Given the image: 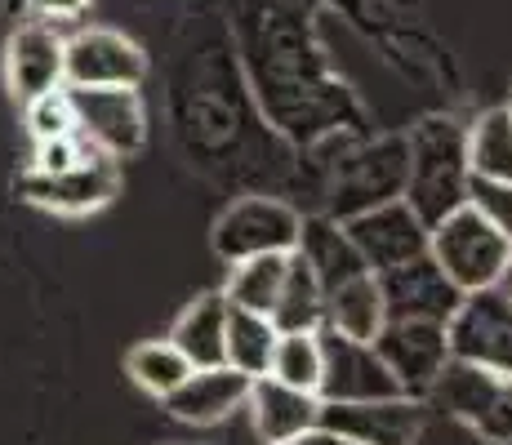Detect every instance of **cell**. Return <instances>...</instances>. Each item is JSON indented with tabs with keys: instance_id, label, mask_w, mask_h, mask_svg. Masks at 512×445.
Returning a JSON list of instances; mask_svg holds the SVG:
<instances>
[{
	"instance_id": "cell-2",
	"label": "cell",
	"mask_w": 512,
	"mask_h": 445,
	"mask_svg": "<svg viewBox=\"0 0 512 445\" xmlns=\"http://www.w3.org/2000/svg\"><path fill=\"white\" fill-rule=\"evenodd\" d=\"M406 138H374L352 152H339L326 178V214L334 223H348L357 214H370L379 205H392L406 196Z\"/></svg>"
},
{
	"instance_id": "cell-28",
	"label": "cell",
	"mask_w": 512,
	"mask_h": 445,
	"mask_svg": "<svg viewBox=\"0 0 512 445\" xmlns=\"http://www.w3.org/2000/svg\"><path fill=\"white\" fill-rule=\"evenodd\" d=\"M468 205L490 227H499V232L512 241V183H495V178H468Z\"/></svg>"
},
{
	"instance_id": "cell-17",
	"label": "cell",
	"mask_w": 512,
	"mask_h": 445,
	"mask_svg": "<svg viewBox=\"0 0 512 445\" xmlns=\"http://www.w3.org/2000/svg\"><path fill=\"white\" fill-rule=\"evenodd\" d=\"M245 419H250L259 445H285L303 437V432L321 428V397L317 392L285 388L277 379H254L250 401H245Z\"/></svg>"
},
{
	"instance_id": "cell-8",
	"label": "cell",
	"mask_w": 512,
	"mask_h": 445,
	"mask_svg": "<svg viewBox=\"0 0 512 445\" xmlns=\"http://www.w3.org/2000/svg\"><path fill=\"white\" fill-rule=\"evenodd\" d=\"M321 405H352V401H383V397H406L388 365L379 361L374 343L348 339L321 325Z\"/></svg>"
},
{
	"instance_id": "cell-23",
	"label": "cell",
	"mask_w": 512,
	"mask_h": 445,
	"mask_svg": "<svg viewBox=\"0 0 512 445\" xmlns=\"http://www.w3.org/2000/svg\"><path fill=\"white\" fill-rule=\"evenodd\" d=\"M277 325L272 316L259 312H236L228 308V339H223V365H232L245 379H263L272 365V348H277Z\"/></svg>"
},
{
	"instance_id": "cell-19",
	"label": "cell",
	"mask_w": 512,
	"mask_h": 445,
	"mask_svg": "<svg viewBox=\"0 0 512 445\" xmlns=\"http://www.w3.org/2000/svg\"><path fill=\"white\" fill-rule=\"evenodd\" d=\"M223 339H228V299L223 294H201L196 303H187L170 330V343L183 352L192 370L223 365Z\"/></svg>"
},
{
	"instance_id": "cell-30",
	"label": "cell",
	"mask_w": 512,
	"mask_h": 445,
	"mask_svg": "<svg viewBox=\"0 0 512 445\" xmlns=\"http://www.w3.org/2000/svg\"><path fill=\"white\" fill-rule=\"evenodd\" d=\"M85 5H90V0H36V9L54 14V18H72V14H81Z\"/></svg>"
},
{
	"instance_id": "cell-21",
	"label": "cell",
	"mask_w": 512,
	"mask_h": 445,
	"mask_svg": "<svg viewBox=\"0 0 512 445\" xmlns=\"http://www.w3.org/2000/svg\"><path fill=\"white\" fill-rule=\"evenodd\" d=\"M272 325L281 334H312L326 325V294H321L317 276L308 272V263L299 254H290V263H285V281L277 294V308H272Z\"/></svg>"
},
{
	"instance_id": "cell-11",
	"label": "cell",
	"mask_w": 512,
	"mask_h": 445,
	"mask_svg": "<svg viewBox=\"0 0 512 445\" xmlns=\"http://www.w3.org/2000/svg\"><path fill=\"white\" fill-rule=\"evenodd\" d=\"M121 192V165L112 156H85L81 165L58 174H23L18 196L49 214H94Z\"/></svg>"
},
{
	"instance_id": "cell-4",
	"label": "cell",
	"mask_w": 512,
	"mask_h": 445,
	"mask_svg": "<svg viewBox=\"0 0 512 445\" xmlns=\"http://www.w3.org/2000/svg\"><path fill=\"white\" fill-rule=\"evenodd\" d=\"M423 401L446 410L450 419L468 423L490 445H512V374H490L481 365L450 356Z\"/></svg>"
},
{
	"instance_id": "cell-27",
	"label": "cell",
	"mask_w": 512,
	"mask_h": 445,
	"mask_svg": "<svg viewBox=\"0 0 512 445\" xmlns=\"http://www.w3.org/2000/svg\"><path fill=\"white\" fill-rule=\"evenodd\" d=\"M27 130L36 143H54V138H72L76 134V112H72V94L63 89H49V94L27 103Z\"/></svg>"
},
{
	"instance_id": "cell-3",
	"label": "cell",
	"mask_w": 512,
	"mask_h": 445,
	"mask_svg": "<svg viewBox=\"0 0 512 445\" xmlns=\"http://www.w3.org/2000/svg\"><path fill=\"white\" fill-rule=\"evenodd\" d=\"M428 254L441 272L450 276L459 294L472 290H490L508 276L512 263V241L499 227H490L472 205L446 214L441 223L428 227Z\"/></svg>"
},
{
	"instance_id": "cell-12",
	"label": "cell",
	"mask_w": 512,
	"mask_h": 445,
	"mask_svg": "<svg viewBox=\"0 0 512 445\" xmlns=\"http://www.w3.org/2000/svg\"><path fill=\"white\" fill-rule=\"evenodd\" d=\"M374 352L388 365V374L397 379V388L406 397H428V388L437 383V374L450 361L446 325L432 321H388L374 339Z\"/></svg>"
},
{
	"instance_id": "cell-33",
	"label": "cell",
	"mask_w": 512,
	"mask_h": 445,
	"mask_svg": "<svg viewBox=\"0 0 512 445\" xmlns=\"http://www.w3.org/2000/svg\"><path fill=\"white\" fill-rule=\"evenodd\" d=\"M508 112H512V103H508Z\"/></svg>"
},
{
	"instance_id": "cell-13",
	"label": "cell",
	"mask_w": 512,
	"mask_h": 445,
	"mask_svg": "<svg viewBox=\"0 0 512 445\" xmlns=\"http://www.w3.org/2000/svg\"><path fill=\"white\" fill-rule=\"evenodd\" d=\"M343 232H348V241L357 245L361 263H366L374 276L428 254V223H423L406 201H392L370 214H357V219L343 223Z\"/></svg>"
},
{
	"instance_id": "cell-31",
	"label": "cell",
	"mask_w": 512,
	"mask_h": 445,
	"mask_svg": "<svg viewBox=\"0 0 512 445\" xmlns=\"http://www.w3.org/2000/svg\"><path fill=\"white\" fill-rule=\"evenodd\" d=\"M285 445H348V441L334 437V432H326V428H312V432H303V437H294V441H285Z\"/></svg>"
},
{
	"instance_id": "cell-15",
	"label": "cell",
	"mask_w": 512,
	"mask_h": 445,
	"mask_svg": "<svg viewBox=\"0 0 512 445\" xmlns=\"http://www.w3.org/2000/svg\"><path fill=\"white\" fill-rule=\"evenodd\" d=\"M250 383L245 374H236L232 365H210V370H192L179 388L165 397V410L179 423L192 428H219V423L236 419L250 401Z\"/></svg>"
},
{
	"instance_id": "cell-1",
	"label": "cell",
	"mask_w": 512,
	"mask_h": 445,
	"mask_svg": "<svg viewBox=\"0 0 512 445\" xmlns=\"http://www.w3.org/2000/svg\"><path fill=\"white\" fill-rule=\"evenodd\" d=\"M406 196L401 201L419 214L423 223H441L446 214L468 205V125L455 116H428L406 138Z\"/></svg>"
},
{
	"instance_id": "cell-10",
	"label": "cell",
	"mask_w": 512,
	"mask_h": 445,
	"mask_svg": "<svg viewBox=\"0 0 512 445\" xmlns=\"http://www.w3.org/2000/svg\"><path fill=\"white\" fill-rule=\"evenodd\" d=\"M423 423H428V405L419 397L321 405V428L348 445H419Z\"/></svg>"
},
{
	"instance_id": "cell-25",
	"label": "cell",
	"mask_w": 512,
	"mask_h": 445,
	"mask_svg": "<svg viewBox=\"0 0 512 445\" xmlns=\"http://www.w3.org/2000/svg\"><path fill=\"white\" fill-rule=\"evenodd\" d=\"M125 370H130V379L139 383L147 397L165 401L187 379V374H192V365L183 361V352L174 348L170 339H147V343H139V348L125 356Z\"/></svg>"
},
{
	"instance_id": "cell-9",
	"label": "cell",
	"mask_w": 512,
	"mask_h": 445,
	"mask_svg": "<svg viewBox=\"0 0 512 445\" xmlns=\"http://www.w3.org/2000/svg\"><path fill=\"white\" fill-rule=\"evenodd\" d=\"M147 58L112 27H85L63 45V85L72 89H139Z\"/></svg>"
},
{
	"instance_id": "cell-32",
	"label": "cell",
	"mask_w": 512,
	"mask_h": 445,
	"mask_svg": "<svg viewBox=\"0 0 512 445\" xmlns=\"http://www.w3.org/2000/svg\"><path fill=\"white\" fill-rule=\"evenodd\" d=\"M504 285H508V290H512V263H508V276H504Z\"/></svg>"
},
{
	"instance_id": "cell-29",
	"label": "cell",
	"mask_w": 512,
	"mask_h": 445,
	"mask_svg": "<svg viewBox=\"0 0 512 445\" xmlns=\"http://www.w3.org/2000/svg\"><path fill=\"white\" fill-rule=\"evenodd\" d=\"M85 156H98L90 147L81 143V138H54V143H36L32 152V170L27 174H58V170H72V165H81Z\"/></svg>"
},
{
	"instance_id": "cell-26",
	"label": "cell",
	"mask_w": 512,
	"mask_h": 445,
	"mask_svg": "<svg viewBox=\"0 0 512 445\" xmlns=\"http://www.w3.org/2000/svg\"><path fill=\"white\" fill-rule=\"evenodd\" d=\"M263 379H277L285 388L317 392L321 388V330L312 334H277L272 365Z\"/></svg>"
},
{
	"instance_id": "cell-24",
	"label": "cell",
	"mask_w": 512,
	"mask_h": 445,
	"mask_svg": "<svg viewBox=\"0 0 512 445\" xmlns=\"http://www.w3.org/2000/svg\"><path fill=\"white\" fill-rule=\"evenodd\" d=\"M468 170L472 178L512 183V112L490 107L468 125Z\"/></svg>"
},
{
	"instance_id": "cell-34",
	"label": "cell",
	"mask_w": 512,
	"mask_h": 445,
	"mask_svg": "<svg viewBox=\"0 0 512 445\" xmlns=\"http://www.w3.org/2000/svg\"><path fill=\"white\" fill-rule=\"evenodd\" d=\"M170 445H179V441H170Z\"/></svg>"
},
{
	"instance_id": "cell-22",
	"label": "cell",
	"mask_w": 512,
	"mask_h": 445,
	"mask_svg": "<svg viewBox=\"0 0 512 445\" xmlns=\"http://www.w3.org/2000/svg\"><path fill=\"white\" fill-rule=\"evenodd\" d=\"M285 263H290V254H259V259L232 263L228 267V285H223L219 294L236 312L272 316L277 294H281V281H285Z\"/></svg>"
},
{
	"instance_id": "cell-5",
	"label": "cell",
	"mask_w": 512,
	"mask_h": 445,
	"mask_svg": "<svg viewBox=\"0 0 512 445\" xmlns=\"http://www.w3.org/2000/svg\"><path fill=\"white\" fill-rule=\"evenodd\" d=\"M303 214L290 201L268 192L236 196L214 223V254L223 263L259 259V254H294Z\"/></svg>"
},
{
	"instance_id": "cell-6",
	"label": "cell",
	"mask_w": 512,
	"mask_h": 445,
	"mask_svg": "<svg viewBox=\"0 0 512 445\" xmlns=\"http://www.w3.org/2000/svg\"><path fill=\"white\" fill-rule=\"evenodd\" d=\"M446 343L455 361L481 365L490 374H512V290L504 281L464 294L446 321Z\"/></svg>"
},
{
	"instance_id": "cell-16",
	"label": "cell",
	"mask_w": 512,
	"mask_h": 445,
	"mask_svg": "<svg viewBox=\"0 0 512 445\" xmlns=\"http://www.w3.org/2000/svg\"><path fill=\"white\" fill-rule=\"evenodd\" d=\"M63 45L67 36H58V27L49 23H23L5 45V76H9V94L18 103L63 89Z\"/></svg>"
},
{
	"instance_id": "cell-20",
	"label": "cell",
	"mask_w": 512,
	"mask_h": 445,
	"mask_svg": "<svg viewBox=\"0 0 512 445\" xmlns=\"http://www.w3.org/2000/svg\"><path fill=\"white\" fill-rule=\"evenodd\" d=\"M388 325V312H383V294H379V276L361 272L352 276L348 285L326 294V330L348 334V339L374 343L379 330Z\"/></svg>"
},
{
	"instance_id": "cell-7",
	"label": "cell",
	"mask_w": 512,
	"mask_h": 445,
	"mask_svg": "<svg viewBox=\"0 0 512 445\" xmlns=\"http://www.w3.org/2000/svg\"><path fill=\"white\" fill-rule=\"evenodd\" d=\"M72 112H76V138L90 152L125 161L143 147L147 134V112L139 89H72Z\"/></svg>"
},
{
	"instance_id": "cell-18",
	"label": "cell",
	"mask_w": 512,
	"mask_h": 445,
	"mask_svg": "<svg viewBox=\"0 0 512 445\" xmlns=\"http://www.w3.org/2000/svg\"><path fill=\"white\" fill-rule=\"evenodd\" d=\"M294 254H299V259L308 263V272L317 276L321 294L339 290V285H348L352 276L370 272V267L361 263L357 245H352L348 232H343V223H334L330 214H308V219H303Z\"/></svg>"
},
{
	"instance_id": "cell-14",
	"label": "cell",
	"mask_w": 512,
	"mask_h": 445,
	"mask_svg": "<svg viewBox=\"0 0 512 445\" xmlns=\"http://www.w3.org/2000/svg\"><path fill=\"white\" fill-rule=\"evenodd\" d=\"M379 294H383V312L388 321H432L446 325L455 308L464 303V294L450 285V276L432 263V254L379 272Z\"/></svg>"
}]
</instances>
